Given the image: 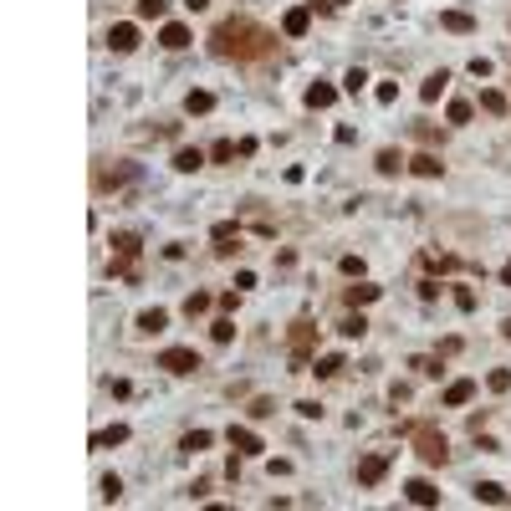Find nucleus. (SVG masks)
Here are the masks:
<instances>
[{
    "mask_svg": "<svg viewBox=\"0 0 511 511\" xmlns=\"http://www.w3.org/2000/svg\"><path fill=\"white\" fill-rule=\"evenodd\" d=\"M210 46L225 62H266L271 51H277V31H266V26L251 21V16H225L210 31Z\"/></svg>",
    "mask_w": 511,
    "mask_h": 511,
    "instance_id": "1",
    "label": "nucleus"
},
{
    "mask_svg": "<svg viewBox=\"0 0 511 511\" xmlns=\"http://www.w3.org/2000/svg\"><path fill=\"white\" fill-rule=\"evenodd\" d=\"M414 450H419V461H429V465L450 461V440H445L435 425H414Z\"/></svg>",
    "mask_w": 511,
    "mask_h": 511,
    "instance_id": "2",
    "label": "nucleus"
},
{
    "mask_svg": "<svg viewBox=\"0 0 511 511\" xmlns=\"http://www.w3.org/2000/svg\"><path fill=\"white\" fill-rule=\"evenodd\" d=\"M312 343H317V327H312L307 317H302V322H292V373H312V369H307Z\"/></svg>",
    "mask_w": 511,
    "mask_h": 511,
    "instance_id": "3",
    "label": "nucleus"
},
{
    "mask_svg": "<svg viewBox=\"0 0 511 511\" xmlns=\"http://www.w3.org/2000/svg\"><path fill=\"white\" fill-rule=\"evenodd\" d=\"M159 369H169V373H194V369H200V353H194V348H164V353H159Z\"/></svg>",
    "mask_w": 511,
    "mask_h": 511,
    "instance_id": "4",
    "label": "nucleus"
},
{
    "mask_svg": "<svg viewBox=\"0 0 511 511\" xmlns=\"http://www.w3.org/2000/svg\"><path fill=\"white\" fill-rule=\"evenodd\" d=\"M230 450L235 455H261V450H266V445H261V435H256V429H245V425H230Z\"/></svg>",
    "mask_w": 511,
    "mask_h": 511,
    "instance_id": "5",
    "label": "nucleus"
},
{
    "mask_svg": "<svg viewBox=\"0 0 511 511\" xmlns=\"http://www.w3.org/2000/svg\"><path fill=\"white\" fill-rule=\"evenodd\" d=\"M108 46L118 51V57H123V51H133V46H138V26H133V21H118L113 31H108Z\"/></svg>",
    "mask_w": 511,
    "mask_h": 511,
    "instance_id": "6",
    "label": "nucleus"
},
{
    "mask_svg": "<svg viewBox=\"0 0 511 511\" xmlns=\"http://www.w3.org/2000/svg\"><path fill=\"white\" fill-rule=\"evenodd\" d=\"M108 245H113V256H118V261H138V251H143V241H138L133 230H113V241H108Z\"/></svg>",
    "mask_w": 511,
    "mask_h": 511,
    "instance_id": "7",
    "label": "nucleus"
},
{
    "mask_svg": "<svg viewBox=\"0 0 511 511\" xmlns=\"http://www.w3.org/2000/svg\"><path fill=\"white\" fill-rule=\"evenodd\" d=\"M307 26H312V6H297L281 16V36H307Z\"/></svg>",
    "mask_w": 511,
    "mask_h": 511,
    "instance_id": "8",
    "label": "nucleus"
},
{
    "mask_svg": "<svg viewBox=\"0 0 511 511\" xmlns=\"http://www.w3.org/2000/svg\"><path fill=\"white\" fill-rule=\"evenodd\" d=\"M159 46H169V51H185L189 46V26H179V21H169L164 31H159Z\"/></svg>",
    "mask_w": 511,
    "mask_h": 511,
    "instance_id": "9",
    "label": "nucleus"
},
{
    "mask_svg": "<svg viewBox=\"0 0 511 511\" xmlns=\"http://www.w3.org/2000/svg\"><path fill=\"white\" fill-rule=\"evenodd\" d=\"M384 470H389L384 455H369V461L358 465V486H378V481H384Z\"/></svg>",
    "mask_w": 511,
    "mask_h": 511,
    "instance_id": "10",
    "label": "nucleus"
},
{
    "mask_svg": "<svg viewBox=\"0 0 511 511\" xmlns=\"http://www.w3.org/2000/svg\"><path fill=\"white\" fill-rule=\"evenodd\" d=\"M409 174H419V179H440L445 164L435 159V154H414V159H409Z\"/></svg>",
    "mask_w": 511,
    "mask_h": 511,
    "instance_id": "11",
    "label": "nucleus"
},
{
    "mask_svg": "<svg viewBox=\"0 0 511 511\" xmlns=\"http://www.w3.org/2000/svg\"><path fill=\"white\" fill-rule=\"evenodd\" d=\"M404 496H409L414 506H440V491L429 486V481H409V486H404Z\"/></svg>",
    "mask_w": 511,
    "mask_h": 511,
    "instance_id": "12",
    "label": "nucleus"
},
{
    "mask_svg": "<svg viewBox=\"0 0 511 511\" xmlns=\"http://www.w3.org/2000/svg\"><path fill=\"white\" fill-rule=\"evenodd\" d=\"M476 399V384H470V378H455L450 389H445V404H450V409H461V404H470Z\"/></svg>",
    "mask_w": 511,
    "mask_h": 511,
    "instance_id": "13",
    "label": "nucleus"
},
{
    "mask_svg": "<svg viewBox=\"0 0 511 511\" xmlns=\"http://www.w3.org/2000/svg\"><path fill=\"white\" fill-rule=\"evenodd\" d=\"M210 235H215V241H220V245H215V251H220V256H230V251H235V245H230V241H241V225H235V220H220V225H215V230H210Z\"/></svg>",
    "mask_w": 511,
    "mask_h": 511,
    "instance_id": "14",
    "label": "nucleus"
},
{
    "mask_svg": "<svg viewBox=\"0 0 511 511\" xmlns=\"http://www.w3.org/2000/svg\"><path fill=\"white\" fill-rule=\"evenodd\" d=\"M445 87H450V72L440 67V72H429V77H425V87H419V97H425V102H440V93H445Z\"/></svg>",
    "mask_w": 511,
    "mask_h": 511,
    "instance_id": "15",
    "label": "nucleus"
},
{
    "mask_svg": "<svg viewBox=\"0 0 511 511\" xmlns=\"http://www.w3.org/2000/svg\"><path fill=\"white\" fill-rule=\"evenodd\" d=\"M333 102H337V87H327V82H312V87H307V108H312V113H317V108H333Z\"/></svg>",
    "mask_w": 511,
    "mask_h": 511,
    "instance_id": "16",
    "label": "nucleus"
},
{
    "mask_svg": "<svg viewBox=\"0 0 511 511\" xmlns=\"http://www.w3.org/2000/svg\"><path fill=\"white\" fill-rule=\"evenodd\" d=\"M440 26H445V31H455V36H470V31H476V21H470L465 10H445Z\"/></svg>",
    "mask_w": 511,
    "mask_h": 511,
    "instance_id": "17",
    "label": "nucleus"
},
{
    "mask_svg": "<svg viewBox=\"0 0 511 511\" xmlns=\"http://www.w3.org/2000/svg\"><path fill=\"white\" fill-rule=\"evenodd\" d=\"M164 327H169V312H164V307L138 312V333H164Z\"/></svg>",
    "mask_w": 511,
    "mask_h": 511,
    "instance_id": "18",
    "label": "nucleus"
},
{
    "mask_svg": "<svg viewBox=\"0 0 511 511\" xmlns=\"http://www.w3.org/2000/svg\"><path fill=\"white\" fill-rule=\"evenodd\" d=\"M205 159H210L205 149H179V154H174V169H179V174H194V169H200Z\"/></svg>",
    "mask_w": 511,
    "mask_h": 511,
    "instance_id": "19",
    "label": "nucleus"
},
{
    "mask_svg": "<svg viewBox=\"0 0 511 511\" xmlns=\"http://www.w3.org/2000/svg\"><path fill=\"white\" fill-rule=\"evenodd\" d=\"M312 373H317V378H333V373H343V353H322V358L312 363Z\"/></svg>",
    "mask_w": 511,
    "mask_h": 511,
    "instance_id": "20",
    "label": "nucleus"
},
{
    "mask_svg": "<svg viewBox=\"0 0 511 511\" xmlns=\"http://www.w3.org/2000/svg\"><path fill=\"white\" fill-rule=\"evenodd\" d=\"M373 297H378V286L358 281V286H348V292H343V302H348V307H363V302H373Z\"/></svg>",
    "mask_w": 511,
    "mask_h": 511,
    "instance_id": "21",
    "label": "nucleus"
},
{
    "mask_svg": "<svg viewBox=\"0 0 511 511\" xmlns=\"http://www.w3.org/2000/svg\"><path fill=\"white\" fill-rule=\"evenodd\" d=\"M476 501H486V506H506V491L496 486V481H481V486H476Z\"/></svg>",
    "mask_w": 511,
    "mask_h": 511,
    "instance_id": "22",
    "label": "nucleus"
},
{
    "mask_svg": "<svg viewBox=\"0 0 511 511\" xmlns=\"http://www.w3.org/2000/svg\"><path fill=\"white\" fill-rule=\"evenodd\" d=\"M210 108H215V93H189L185 97V113L194 118V113H210Z\"/></svg>",
    "mask_w": 511,
    "mask_h": 511,
    "instance_id": "23",
    "label": "nucleus"
},
{
    "mask_svg": "<svg viewBox=\"0 0 511 511\" xmlns=\"http://www.w3.org/2000/svg\"><path fill=\"white\" fill-rule=\"evenodd\" d=\"M210 440H215V435H210V429H189V435L179 440V450H189V455H194V450H205Z\"/></svg>",
    "mask_w": 511,
    "mask_h": 511,
    "instance_id": "24",
    "label": "nucleus"
},
{
    "mask_svg": "<svg viewBox=\"0 0 511 511\" xmlns=\"http://www.w3.org/2000/svg\"><path fill=\"white\" fill-rule=\"evenodd\" d=\"M169 10V0H138V21H159Z\"/></svg>",
    "mask_w": 511,
    "mask_h": 511,
    "instance_id": "25",
    "label": "nucleus"
},
{
    "mask_svg": "<svg viewBox=\"0 0 511 511\" xmlns=\"http://www.w3.org/2000/svg\"><path fill=\"white\" fill-rule=\"evenodd\" d=\"M337 333H343V337H363V333H369V322H363V312H358V317H343V322H337Z\"/></svg>",
    "mask_w": 511,
    "mask_h": 511,
    "instance_id": "26",
    "label": "nucleus"
},
{
    "mask_svg": "<svg viewBox=\"0 0 511 511\" xmlns=\"http://www.w3.org/2000/svg\"><path fill=\"white\" fill-rule=\"evenodd\" d=\"M123 440H128V425H113L102 435H93V445H123Z\"/></svg>",
    "mask_w": 511,
    "mask_h": 511,
    "instance_id": "27",
    "label": "nucleus"
},
{
    "mask_svg": "<svg viewBox=\"0 0 511 511\" xmlns=\"http://www.w3.org/2000/svg\"><path fill=\"white\" fill-rule=\"evenodd\" d=\"M399 169H404V159H399L394 149H384V154H378V174H399Z\"/></svg>",
    "mask_w": 511,
    "mask_h": 511,
    "instance_id": "28",
    "label": "nucleus"
},
{
    "mask_svg": "<svg viewBox=\"0 0 511 511\" xmlns=\"http://www.w3.org/2000/svg\"><path fill=\"white\" fill-rule=\"evenodd\" d=\"M445 118H450V123H470V102H465V97H455L450 108H445Z\"/></svg>",
    "mask_w": 511,
    "mask_h": 511,
    "instance_id": "29",
    "label": "nucleus"
},
{
    "mask_svg": "<svg viewBox=\"0 0 511 511\" xmlns=\"http://www.w3.org/2000/svg\"><path fill=\"white\" fill-rule=\"evenodd\" d=\"M235 154H241V149H235V143H230V138H220V143H215V149H210V159H215V164H225V159H235Z\"/></svg>",
    "mask_w": 511,
    "mask_h": 511,
    "instance_id": "30",
    "label": "nucleus"
},
{
    "mask_svg": "<svg viewBox=\"0 0 511 511\" xmlns=\"http://www.w3.org/2000/svg\"><path fill=\"white\" fill-rule=\"evenodd\" d=\"M363 82H369V72H363V67H353V72L343 77V87H348V93H363Z\"/></svg>",
    "mask_w": 511,
    "mask_h": 511,
    "instance_id": "31",
    "label": "nucleus"
},
{
    "mask_svg": "<svg viewBox=\"0 0 511 511\" xmlns=\"http://www.w3.org/2000/svg\"><path fill=\"white\" fill-rule=\"evenodd\" d=\"M118 496H123V481H118V476H102V501H118Z\"/></svg>",
    "mask_w": 511,
    "mask_h": 511,
    "instance_id": "32",
    "label": "nucleus"
},
{
    "mask_svg": "<svg viewBox=\"0 0 511 511\" xmlns=\"http://www.w3.org/2000/svg\"><path fill=\"white\" fill-rule=\"evenodd\" d=\"M210 333H215V343H230V337H235V322H230V317H220Z\"/></svg>",
    "mask_w": 511,
    "mask_h": 511,
    "instance_id": "33",
    "label": "nucleus"
},
{
    "mask_svg": "<svg viewBox=\"0 0 511 511\" xmlns=\"http://www.w3.org/2000/svg\"><path fill=\"white\" fill-rule=\"evenodd\" d=\"M486 384H491V394H506V389H511V373H506V369H496Z\"/></svg>",
    "mask_w": 511,
    "mask_h": 511,
    "instance_id": "34",
    "label": "nucleus"
},
{
    "mask_svg": "<svg viewBox=\"0 0 511 511\" xmlns=\"http://www.w3.org/2000/svg\"><path fill=\"white\" fill-rule=\"evenodd\" d=\"M481 108H486V113H506V97L501 93H481Z\"/></svg>",
    "mask_w": 511,
    "mask_h": 511,
    "instance_id": "35",
    "label": "nucleus"
},
{
    "mask_svg": "<svg viewBox=\"0 0 511 511\" xmlns=\"http://www.w3.org/2000/svg\"><path fill=\"white\" fill-rule=\"evenodd\" d=\"M205 307H210V292H194L185 302V317H194V312H205Z\"/></svg>",
    "mask_w": 511,
    "mask_h": 511,
    "instance_id": "36",
    "label": "nucleus"
},
{
    "mask_svg": "<svg viewBox=\"0 0 511 511\" xmlns=\"http://www.w3.org/2000/svg\"><path fill=\"white\" fill-rule=\"evenodd\" d=\"M297 414H302V419H322V404L317 399H302V404H297Z\"/></svg>",
    "mask_w": 511,
    "mask_h": 511,
    "instance_id": "37",
    "label": "nucleus"
},
{
    "mask_svg": "<svg viewBox=\"0 0 511 511\" xmlns=\"http://www.w3.org/2000/svg\"><path fill=\"white\" fill-rule=\"evenodd\" d=\"M337 266H343V277H363V261H358V256H343Z\"/></svg>",
    "mask_w": 511,
    "mask_h": 511,
    "instance_id": "38",
    "label": "nucleus"
},
{
    "mask_svg": "<svg viewBox=\"0 0 511 511\" xmlns=\"http://www.w3.org/2000/svg\"><path fill=\"white\" fill-rule=\"evenodd\" d=\"M266 414H277V409H271V399H251V419H266Z\"/></svg>",
    "mask_w": 511,
    "mask_h": 511,
    "instance_id": "39",
    "label": "nucleus"
},
{
    "mask_svg": "<svg viewBox=\"0 0 511 511\" xmlns=\"http://www.w3.org/2000/svg\"><path fill=\"white\" fill-rule=\"evenodd\" d=\"M185 6H189V10H205V6H210V0H185Z\"/></svg>",
    "mask_w": 511,
    "mask_h": 511,
    "instance_id": "40",
    "label": "nucleus"
},
{
    "mask_svg": "<svg viewBox=\"0 0 511 511\" xmlns=\"http://www.w3.org/2000/svg\"><path fill=\"white\" fill-rule=\"evenodd\" d=\"M501 281H506V286H511V261H506V266H501Z\"/></svg>",
    "mask_w": 511,
    "mask_h": 511,
    "instance_id": "41",
    "label": "nucleus"
}]
</instances>
